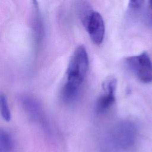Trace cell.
Wrapping results in <instances>:
<instances>
[{
    "mask_svg": "<svg viewBox=\"0 0 152 152\" xmlns=\"http://www.w3.org/2000/svg\"><path fill=\"white\" fill-rule=\"evenodd\" d=\"M21 100L24 110L28 115L34 120L42 123L44 119V114L40 104L30 96H23Z\"/></svg>",
    "mask_w": 152,
    "mask_h": 152,
    "instance_id": "8992f818",
    "label": "cell"
},
{
    "mask_svg": "<svg viewBox=\"0 0 152 152\" xmlns=\"http://www.w3.org/2000/svg\"><path fill=\"white\" fill-rule=\"evenodd\" d=\"M0 114L2 118L8 122L11 119V112L8 104L6 96L3 93H0Z\"/></svg>",
    "mask_w": 152,
    "mask_h": 152,
    "instance_id": "9c48e42d",
    "label": "cell"
},
{
    "mask_svg": "<svg viewBox=\"0 0 152 152\" xmlns=\"http://www.w3.org/2000/svg\"><path fill=\"white\" fill-rule=\"evenodd\" d=\"M87 30L91 41L96 45L102 43L105 33V27L100 13L93 11L84 25Z\"/></svg>",
    "mask_w": 152,
    "mask_h": 152,
    "instance_id": "277c9868",
    "label": "cell"
},
{
    "mask_svg": "<svg viewBox=\"0 0 152 152\" xmlns=\"http://www.w3.org/2000/svg\"><path fill=\"white\" fill-rule=\"evenodd\" d=\"M116 80L110 77L107 78L102 85V93L96 103V110L98 113H103L108 110L115 103Z\"/></svg>",
    "mask_w": 152,
    "mask_h": 152,
    "instance_id": "5b68a950",
    "label": "cell"
},
{
    "mask_svg": "<svg viewBox=\"0 0 152 152\" xmlns=\"http://www.w3.org/2000/svg\"><path fill=\"white\" fill-rule=\"evenodd\" d=\"M33 7V16L32 20V28L34 45L36 48H37L40 46L43 38L44 28L39 6L37 5V2L36 1H34Z\"/></svg>",
    "mask_w": 152,
    "mask_h": 152,
    "instance_id": "52a82bcc",
    "label": "cell"
},
{
    "mask_svg": "<svg viewBox=\"0 0 152 152\" xmlns=\"http://www.w3.org/2000/svg\"><path fill=\"white\" fill-rule=\"evenodd\" d=\"M144 1H130L129 2L128 7L129 10L134 12H137L141 9Z\"/></svg>",
    "mask_w": 152,
    "mask_h": 152,
    "instance_id": "30bf717a",
    "label": "cell"
},
{
    "mask_svg": "<svg viewBox=\"0 0 152 152\" xmlns=\"http://www.w3.org/2000/svg\"><path fill=\"white\" fill-rule=\"evenodd\" d=\"M88 67L86 49L83 45H80L73 52L67 68L66 80L62 90V97L65 102H72L77 98L86 78Z\"/></svg>",
    "mask_w": 152,
    "mask_h": 152,
    "instance_id": "6da1fadb",
    "label": "cell"
},
{
    "mask_svg": "<svg viewBox=\"0 0 152 152\" xmlns=\"http://www.w3.org/2000/svg\"><path fill=\"white\" fill-rule=\"evenodd\" d=\"M14 148V142L10 135L0 129V152H10Z\"/></svg>",
    "mask_w": 152,
    "mask_h": 152,
    "instance_id": "ba28073f",
    "label": "cell"
},
{
    "mask_svg": "<svg viewBox=\"0 0 152 152\" xmlns=\"http://www.w3.org/2000/svg\"><path fill=\"white\" fill-rule=\"evenodd\" d=\"M145 19L147 23L152 26V1H148L146 14H145Z\"/></svg>",
    "mask_w": 152,
    "mask_h": 152,
    "instance_id": "8fae6325",
    "label": "cell"
},
{
    "mask_svg": "<svg viewBox=\"0 0 152 152\" xmlns=\"http://www.w3.org/2000/svg\"><path fill=\"white\" fill-rule=\"evenodd\" d=\"M137 137V129L134 124L129 121H123L113 128L110 139L115 148L126 150L134 145Z\"/></svg>",
    "mask_w": 152,
    "mask_h": 152,
    "instance_id": "7a4b0ae2",
    "label": "cell"
},
{
    "mask_svg": "<svg viewBox=\"0 0 152 152\" xmlns=\"http://www.w3.org/2000/svg\"><path fill=\"white\" fill-rule=\"evenodd\" d=\"M125 63L140 81L144 83L152 81V61L147 52L128 57Z\"/></svg>",
    "mask_w": 152,
    "mask_h": 152,
    "instance_id": "3957f363",
    "label": "cell"
}]
</instances>
